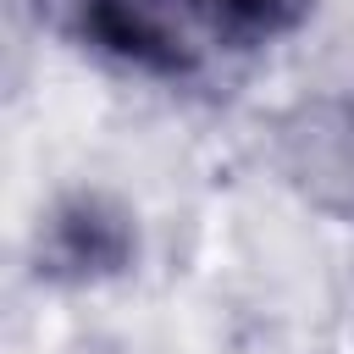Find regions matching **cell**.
Wrapping results in <instances>:
<instances>
[{"instance_id":"6da1fadb","label":"cell","mask_w":354,"mask_h":354,"mask_svg":"<svg viewBox=\"0 0 354 354\" xmlns=\"http://www.w3.org/2000/svg\"><path fill=\"white\" fill-rule=\"evenodd\" d=\"M138 254H144L138 216L111 188H66V194H55L39 210L33 238H28L33 282L61 288V293L111 288V282L138 271Z\"/></svg>"},{"instance_id":"7a4b0ae2","label":"cell","mask_w":354,"mask_h":354,"mask_svg":"<svg viewBox=\"0 0 354 354\" xmlns=\"http://www.w3.org/2000/svg\"><path fill=\"white\" fill-rule=\"evenodd\" d=\"M61 33L149 83H188L205 66V39L183 0H61Z\"/></svg>"},{"instance_id":"3957f363","label":"cell","mask_w":354,"mask_h":354,"mask_svg":"<svg viewBox=\"0 0 354 354\" xmlns=\"http://www.w3.org/2000/svg\"><path fill=\"white\" fill-rule=\"evenodd\" d=\"M271 160L310 210L354 227V83L288 105L271 127Z\"/></svg>"},{"instance_id":"277c9868","label":"cell","mask_w":354,"mask_h":354,"mask_svg":"<svg viewBox=\"0 0 354 354\" xmlns=\"http://www.w3.org/2000/svg\"><path fill=\"white\" fill-rule=\"evenodd\" d=\"M199 39L210 50H227V55H260L282 39H293L315 0H183Z\"/></svg>"}]
</instances>
